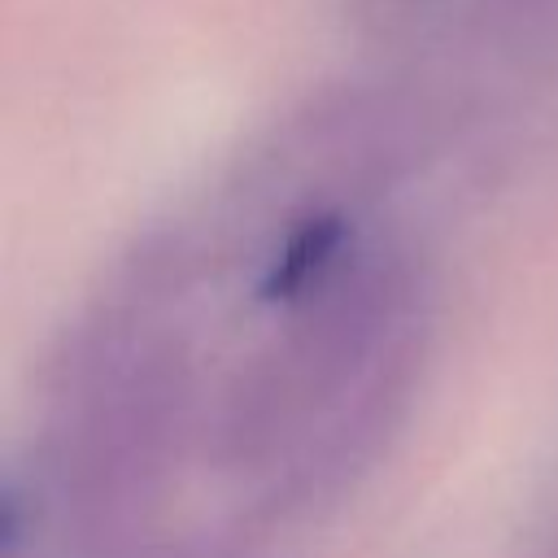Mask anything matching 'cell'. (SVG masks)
<instances>
[{"label": "cell", "instance_id": "1", "mask_svg": "<svg viewBox=\"0 0 558 558\" xmlns=\"http://www.w3.org/2000/svg\"><path fill=\"white\" fill-rule=\"evenodd\" d=\"M340 244V222L336 218H314L305 222L279 253L270 279H266V296H292L305 279H314V270L336 253Z\"/></svg>", "mask_w": 558, "mask_h": 558}]
</instances>
